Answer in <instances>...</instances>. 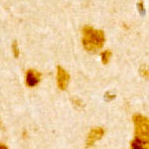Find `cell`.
Instances as JSON below:
<instances>
[{
	"label": "cell",
	"instance_id": "obj_11",
	"mask_svg": "<svg viewBox=\"0 0 149 149\" xmlns=\"http://www.w3.org/2000/svg\"><path fill=\"white\" fill-rule=\"evenodd\" d=\"M137 8L138 10L140 11L141 14H144L145 13V9H144V5H143V1H140L137 3Z\"/></svg>",
	"mask_w": 149,
	"mask_h": 149
},
{
	"label": "cell",
	"instance_id": "obj_4",
	"mask_svg": "<svg viewBox=\"0 0 149 149\" xmlns=\"http://www.w3.org/2000/svg\"><path fill=\"white\" fill-rule=\"evenodd\" d=\"M42 80V74L39 71L34 69H29L26 71L25 74V84L29 88H34L38 86Z\"/></svg>",
	"mask_w": 149,
	"mask_h": 149
},
{
	"label": "cell",
	"instance_id": "obj_12",
	"mask_svg": "<svg viewBox=\"0 0 149 149\" xmlns=\"http://www.w3.org/2000/svg\"><path fill=\"white\" fill-rule=\"evenodd\" d=\"M0 149H8V147L3 143H0Z\"/></svg>",
	"mask_w": 149,
	"mask_h": 149
},
{
	"label": "cell",
	"instance_id": "obj_3",
	"mask_svg": "<svg viewBox=\"0 0 149 149\" xmlns=\"http://www.w3.org/2000/svg\"><path fill=\"white\" fill-rule=\"evenodd\" d=\"M71 80V77L70 74L65 70L63 67L61 66H57V85L58 88L61 91L67 90Z\"/></svg>",
	"mask_w": 149,
	"mask_h": 149
},
{
	"label": "cell",
	"instance_id": "obj_7",
	"mask_svg": "<svg viewBox=\"0 0 149 149\" xmlns=\"http://www.w3.org/2000/svg\"><path fill=\"white\" fill-rule=\"evenodd\" d=\"M111 57H112V52L110 51V50H105V51L100 53V59H102V62L103 65L109 64Z\"/></svg>",
	"mask_w": 149,
	"mask_h": 149
},
{
	"label": "cell",
	"instance_id": "obj_5",
	"mask_svg": "<svg viewBox=\"0 0 149 149\" xmlns=\"http://www.w3.org/2000/svg\"><path fill=\"white\" fill-rule=\"evenodd\" d=\"M103 135H104V129L102 127H95V128H92L91 131L88 132V137H86V147L90 148L95 144L97 141L100 140Z\"/></svg>",
	"mask_w": 149,
	"mask_h": 149
},
{
	"label": "cell",
	"instance_id": "obj_10",
	"mask_svg": "<svg viewBox=\"0 0 149 149\" xmlns=\"http://www.w3.org/2000/svg\"><path fill=\"white\" fill-rule=\"evenodd\" d=\"M140 74L142 76V78L144 79H148V70L145 67H142L140 69Z\"/></svg>",
	"mask_w": 149,
	"mask_h": 149
},
{
	"label": "cell",
	"instance_id": "obj_2",
	"mask_svg": "<svg viewBox=\"0 0 149 149\" xmlns=\"http://www.w3.org/2000/svg\"><path fill=\"white\" fill-rule=\"evenodd\" d=\"M134 124V138L139 140L149 141V120L142 114L134 113L132 115Z\"/></svg>",
	"mask_w": 149,
	"mask_h": 149
},
{
	"label": "cell",
	"instance_id": "obj_8",
	"mask_svg": "<svg viewBox=\"0 0 149 149\" xmlns=\"http://www.w3.org/2000/svg\"><path fill=\"white\" fill-rule=\"evenodd\" d=\"M11 49H12V53H13V56L17 59L20 55V50H19V45H18V42L16 40H14L12 42V45H11Z\"/></svg>",
	"mask_w": 149,
	"mask_h": 149
},
{
	"label": "cell",
	"instance_id": "obj_9",
	"mask_svg": "<svg viewBox=\"0 0 149 149\" xmlns=\"http://www.w3.org/2000/svg\"><path fill=\"white\" fill-rule=\"evenodd\" d=\"M104 98H105V100H107V102H110V100H112L113 98H115V95L114 93H111L110 92H107L104 95Z\"/></svg>",
	"mask_w": 149,
	"mask_h": 149
},
{
	"label": "cell",
	"instance_id": "obj_6",
	"mask_svg": "<svg viewBox=\"0 0 149 149\" xmlns=\"http://www.w3.org/2000/svg\"><path fill=\"white\" fill-rule=\"evenodd\" d=\"M130 149H149V141L133 138L130 141Z\"/></svg>",
	"mask_w": 149,
	"mask_h": 149
},
{
	"label": "cell",
	"instance_id": "obj_1",
	"mask_svg": "<svg viewBox=\"0 0 149 149\" xmlns=\"http://www.w3.org/2000/svg\"><path fill=\"white\" fill-rule=\"evenodd\" d=\"M81 43L88 53H97L105 43V34L102 29H95L90 25H85L81 29Z\"/></svg>",
	"mask_w": 149,
	"mask_h": 149
}]
</instances>
